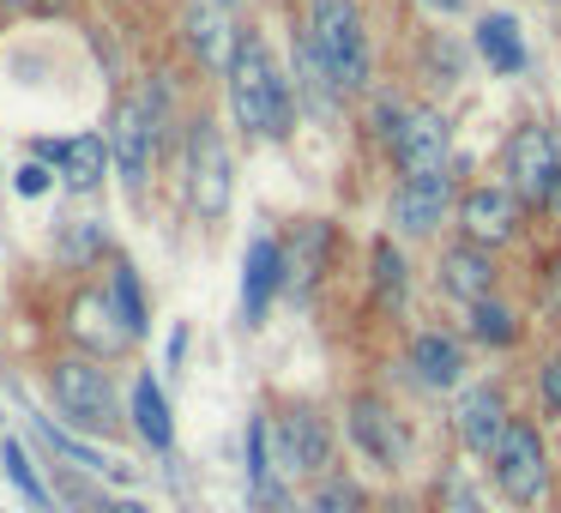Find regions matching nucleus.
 <instances>
[{"mask_svg": "<svg viewBox=\"0 0 561 513\" xmlns=\"http://www.w3.org/2000/svg\"><path fill=\"white\" fill-rule=\"evenodd\" d=\"M224 79H230V110L248 134L290 139V86H284V73L272 67L266 43L242 37V49H236V61Z\"/></svg>", "mask_w": 561, "mask_h": 513, "instance_id": "1", "label": "nucleus"}, {"mask_svg": "<svg viewBox=\"0 0 561 513\" xmlns=\"http://www.w3.org/2000/svg\"><path fill=\"white\" fill-rule=\"evenodd\" d=\"M308 37H314L327 73L339 79V91L368 86V31L356 0H308Z\"/></svg>", "mask_w": 561, "mask_h": 513, "instance_id": "2", "label": "nucleus"}, {"mask_svg": "<svg viewBox=\"0 0 561 513\" xmlns=\"http://www.w3.org/2000/svg\"><path fill=\"white\" fill-rule=\"evenodd\" d=\"M163 139H170V86L163 79H151L139 98L122 103V115H115V158H122L127 182H146L151 163H158Z\"/></svg>", "mask_w": 561, "mask_h": 513, "instance_id": "3", "label": "nucleus"}, {"mask_svg": "<svg viewBox=\"0 0 561 513\" xmlns=\"http://www.w3.org/2000/svg\"><path fill=\"white\" fill-rule=\"evenodd\" d=\"M49 387H55V404H61V417L73 429H85V435H110V429H122L115 387H110V375H103L98 363H55Z\"/></svg>", "mask_w": 561, "mask_h": 513, "instance_id": "4", "label": "nucleus"}, {"mask_svg": "<svg viewBox=\"0 0 561 513\" xmlns=\"http://www.w3.org/2000/svg\"><path fill=\"white\" fill-rule=\"evenodd\" d=\"M187 200H194L199 218L230 212V151H224V134L211 122H194V139H187Z\"/></svg>", "mask_w": 561, "mask_h": 513, "instance_id": "5", "label": "nucleus"}, {"mask_svg": "<svg viewBox=\"0 0 561 513\" xmlns=\"http://www.w3.org/2000/svg\"><path fill=\"white\" fill-rule=\"evenodd\" d=\"M495 483H501V495H513V501H537L543 495V483H549V459H543V441H537V429L531 423H507V435L495 441Z\"/></svg>", "mask_w": 561, "mask_h": 513, "instance_id": "6", "label": "nucleus"}, {"mask_svg": "<svg viewBox=\"0 0 561 513\" xmlns=\"http://www.w3.org/2000/svg\"><path fill=\"white\" fill-rule=\"evenodd\" d=\"M327 453H332V435H327V423H320V411H308V404H296V411H284L278 423H272V459H278L284 477L327 471Z\"/></svg>", "mask_w": 561, "mask_h": 513, "instance_id": "7", "label": "nucleus"}, {"mask_svg": "<svg viewBox=\"0 0 561 513\" xmlns=\"http://www.w3.org/2000/svg\"><path fill=\"white\" fill-rule=\"evenodd\" d=\"M392 139V158L404 163V175H423V170H447V151H453V127L440 122L435 110H404L399 122L387 127Z\"/></svg>", "mask_w": 561, "mask_h": 513, "instance_id": "8", "label": "nucleus"}, {"mask_svg": "<svg viewBox=\"0 0 561 513\" xmlns=\"http://www.w3.org/2000/svg\"><path fill=\"white\" fill-rule=\"evenodd\" d=\"M556 170H561V146L549 127H519L507 146V175H513V194L519 200H549L556 187Z\"/></svg>", "mask_w": 561, "mask_h": 513, "instance_id": "9", "label": "nucleus"}, {"mask_svg": "<svg viewBox=\"0 0 561 513\" xmlns=\"http://www.w3.org/2000/svg\"><path fill=\"white\" fill-rule=\"evenodd\" d=\"M447 200H453V163L447 170L404 175V187L392 194V224H399L404 236H428L440 224V212H447Z\"/></svg>", "mask_w": 561, "mask_h": 513, "instance_id": "10", "label": "nucleus"}, {"mask_svg": "<svg viewBox=\"0 0 561 513\" xmlns=\"http://www.w3.org/2000/svg\"><path fill=\"white\" fill-rule=\"evenodd\" d=\"M187 43H194L199 67L230 73L236 49H242V37H236V25H230V0H194V7H187Z\"/></svg>", "mask_w": 561, "mask_h": 513, "instance_id": "11", "label": "nucleus"}, {"mask_svg": "<svg viewBox=\"0 0 561 513\" xmlns=\"http://www.w3.org/2000/svg\"><path fill=\"white\" fill-rule=\"evenodd\" d=\"M513 230H519V194L513 187H471L465 194V236L477 248L513 242Z\"/></svg>", "mask_w": 561, "mask_h": 513, "instance_id": "12", "label": "nucleus"}, {"mask_svg": "<svg viewBox=\"0 0 561 513\" xmlns=\"http://www.w3.org/2000/svg\"><path fill=\"white\" fill-rule=\"evenodd\" d=\"M453 423H459V441L471 453H495V441L507 435V404H501V392L495 387H465V399H459V411H453Z\"/></svg>", "mask_w": 561, "mask_h": 513, "instance_id": "13", "label": "nucleus"}, {"mask_svg": "<svg viewBox=\"0 0 561 513\" xmlns=\"http://www.w3.org/2000/svg\"><path fill=\"white\" fill-rule=\"evenodd\" d=\"M67 327H73V339L91 344L98 356H115L127 339H134V332H127V320H122V308H115V296H98V290L79 296V303H73V320H67Z\"/></svg>", "mask_w": 561, "mask_h": 513, "instance_id": "14", "label": "nucleus"}, {"mask_svg": "<svg viewBox=\"0 0 561 513\" xmlns=\"http://www.w3.org/2000/svg\"><path fill=\"white\" fill-rule=\"evenodd\" d=\"M351 441L375 465H404V429H399V417H392L387 404H375V399L351 404Z\"/></svg>", "mask_w": 561, "mask_h": 513, "instance_id": "15", "label": "nucleus"}, {"mask_svg": "<svg viewBox=\"0 0 561 513\" xmlns=\"http://www.w3.org/2000/svg\"><path fill=\"white\" fill-rule=\"evenodd\" d=\"M284 284V248L272 242V236H260L254 248H248V278H242V308H248V327H260V315H266L272 290Z\"/></svg>", "mask_w": 561, "mask_h": 513, "instance_id": "16", "label": "nucleus"}, {"mask_svg": "<svg viewBox=\"0 0 561 513\" xmlns=\"http://www.w3.org/2000/svg\"><path fill=\"white\" fill-rule=\"evenodd\" d=\"M411 368H416L423 387H453L459 368H465V351L447 339V332H423V339L411 344Z\"/></svg>", "mask_w": 561, "mask_h": 513, "instance_id": "17", "label": "nucleus"}, {"mask_svg": "<svg viewBox=\"0 0 561 513\" xmlns=\"http://www.w3.org/2000/svg\"><path fill=\"white\" fill-rule=\"evenodd\" d=\"M440 284H447L453 296H465V303H483L489 284H495V266H489L483 248H453V254L440 260Z\"/></svg>", "mask_w": 561, "mask_h": 513, "instance_id": "18", "label": "nucleus"}, {"mask_svg": "<svg viewBox=\"0 0 561 513\" xmlns=\"http://www.w3.org/2000/svg\"><path fill=\"white\" fill-rule=\"evenodd\" d=\"M477 49H483V61L495 67V73H519V67H525L519 25H513L507 13H489L483 25H477Z\"/></svg>", "mask_w": 561, "mask_h": 513, "instance_id": "19", "label": "nucleus"}, {"mask_svg": "<svg viewBox=\"0 0 561 513\" xmlns=\"http://www.w3.org/2000/svg\"><path fill=\"white\" fill-rule=\"evenodd\" d=\"M134 429L151 441V447H170V441H175L170 404H163V392H158V380H151V375L134 380Z\"/></svg>", "mask_w": 561, "mask_h": 513, "instance_id": "20", "label": "nucleus"}, {"mask_svg": "<svg viewBox=\"0 0 561 513\" xmlns=\"http://www.w3.org/2000/svg\"><path fill=\"white\" fill-rule=\"evenodd\" d=\"M55 163H61V175H67L73 187H98V182H103V170H110V146H103L98 134L67 139L61 158H55Z\"/></svg>", "mask_w": 561, "mask_h": 513, "instance_id": "21", "label": "nucleus"}, {"mask_svg": "<svg viewBox=\"0 0 561 513\" xmlns=\"http://www.w3.org/2000/svg\"><path fill=\"white\" fill-rule=\"evenodd\" d=\"M0 459H7V477L19 483V495H25L31 508H37V513H61V501L49 495V483H43V477H37V465H31L25 441H7V447H0Z\"/></svg>", "mask_w": 561, "mask_h": 513, "instance_id": "22", "label": "nucleus"}, {"mask_svg": "<svg viewBox=\"0 0 561 513\" xmlns=\"http://www.w3.org/2000/svg\"><path fill=\"white\" fill-rule=\"evenodd\" d=\"M296 73H302V91H308V103L332 115V103H339V79L327 73V61H320L314 37H302V43H296Z\"/></svg>", "mask_w": 561, "mask_h": 513, "instance_id": "23", "label": "nucleus"}, {"mask_svg": "<svg viewBox=\"0 0 561 513\" xmlns=\"http://www.w3.org/2000/svg\"><path fill=\"white\" fill-rule=\"evenodd\" d=\"M320 248H327V230H320V224H308V230L290 242V254H284V290H290V296H302V290H308Z\"/></svg>", "mask_w": 561, "mask_h": 513, "instance_id": "24", "label": "nucleus"}, {"mask_svg": "<svg viewBox=\"0 0 561 513\" xmlns=\"http://www.w3.org/2000/svg\"><path fill=\"white\" fill-rule=\"evenodd\" d=\"M471 332L483 344H513V339H519V320H513L501 303H489V296H483V303H471Z\"/></svg>", "mask_w": 561, "mask_h": 513, "instance_id": "25", "label": "nucleus"}, {"mask_svg": "<svg viewBox=\"0 0 561 513\" xmlns=\"http://www.w3.org/2000/svg\"><path fill=\"white\" fill-rule=\"evenodd\" d=\"M115 308H122V320H127V332H146L151 320H146V296H139V278H134V266H122L115 272Z\"/></svg>", "mask_w": 561, "mask_h": 513, "instance_id": "26", "label": "nucleus"}, {"mask_svg": "<svg viewBox=\"0 0 561 513\" xmlns=\"http://www.w3.org/2000/svg\"><path fill=\"white\" fill-rule=\"evenodd\" d=\"M375 278H380V290H387V303H399V290H404V260L392 254V242L375 248Z\"/></svg>", "mask_w": 561, "mask_h": 513, "instance_id": "27", "label": "nucleus"}, {"mask_svg": "<svg viewBox=\"0 0 561 513\" xmlns=\"http://www.w3.org/2000/svg\"><path fill=\"white\" fill-rule=\"evenodd\" d=\"M13 187H19L25 200H43V194H49V170H43L37 158H25V170L13 175Z\"/></svg>", "mask_w": 561, "mask_h": 513, "instance_id": "28", "label": "nucleus"}, {"mask_svg": "<svg viewBox=\"0 0 561 513\" xmlns=\"http://www.w3.org/2000/svg\"><path fill=\"white\" fill-rule=\"evenodd\" d=\"M351 508H356V495L344 483H332L327 495H314V513H351Z\"/></svg>", "mask_w": 561, "mask_h": 513, "instance_id": "29", "label": "nucleus"}, {"mask_svg": "<svg viewBox=\"0 0 561 513\" xmlns=\"http://www.w3.org/2000/svg\"><path fill=\"white\" fill-rule=\"evenodd\" d=\"M98 248H103V236L91 230V224H85V230H79V236H73V230L61 236V254H98Z\"/></svg>", "mask_w": 561, "mask_h": 513, "instance_id": "30", "label": "nucleus"}, {"mask_svg": "<svg viewBox=\"0 0 561 513\" xmlns=\"http://www.w3.org/2000/svg\"><path fill=\"white\" fill-rule=\"evenodd\" d=\"M254 495H260V513H296V501L284 495V489H272V483H260Z\"/></svg>", "mask_w": 561, "mask_h": 513, "instance_id": "31", "label": "nucleus"}, {"mask_svg": "<svg viewBox=\"0 0 561 513\" xmlns=\"http://www.w3.org/2000/svg\"><path fill=\"white\" fill-rule=\"evenodd\" d=\"M543 399H549V404H556V411H561V356H556V363L543 368Z\"/></svg>", "mask_w": 561, "mask_h": 513, "instance_id": "32", "label": "nucleus"}, {"mask_svg": "<svg viewBox=\"0 0 561 513\" xmlns=\"http://www.w3.org/2000/svg\"><path fill=\"white\" fill-rule=\"evenodd\" d=\"M423 7H435V13H465V0H423Z\"/></svg>", "mask_w": 561, "mask_h": 513, "instance_id": "33", "label": "nucleus"}, {"mask_svg": "<svg viewBox=\"0 0 561 513\" xmlns=\"http://www.w3.org/2000/svg\"><path fill=\"white\" fill-rule=\"evenodd\" d=\"M549 303L561 308V266H549Z\"/></svg>", "mask_w": 561, "mask_h": 513, "instance_id": "34", "label": "nucleus"}, {"mask_svg": "<svg viewBox=\"0 0 561 513\" xmlns=\"http://www.w3.org/2000/svg\"><path fill=\"white\" fill-rule=\"evenodd\" d=\"M110 513H151V508H146V501H115Z\"/></svg>", "mask_w": 561, "mask_h": 513, "instance_id": "35", "label": "nucleus"}, {"mask_svg": "<svg viewBox=\"0 0 561 513\" xmlns=\"http://www.w3.org/2000/svg\"><path fill=\"white\" fill-rule=\"evenodd\" d=\"M549 206L561 212V170H556V187H549Z\"/></svg>", "mask_w": 561, "mask_h": 513, "instance_id": "36", "label": "nucleus"}]
</instances>
